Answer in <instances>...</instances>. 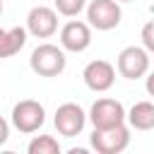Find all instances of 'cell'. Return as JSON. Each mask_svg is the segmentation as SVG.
Here are the masks:
<instances>
[{
	"mask_svg": "<svg viewBox=\"0 0 154 154\" xmlns=\"http://www.w3.org/2000/svg\"><path fill=\"white\" fill-rule=\"evenodd\" d=\"M53 2H55L58 14L63 17H77L87 5V0H53Z\"/></svg>",
	"mask_w": 154,
	"mask_h": 154,
	"instance_id": "obj_14",
	"label": "cell"
},
{
	"mask_svg": "<svg viewBox=\"0 0 154 154\" xmlns=\"http://www.w3.org/2000/svg\"><path fill=\"white\" fill-rule=\"evenodd\" d=\"M89 43H91V29H89V24L72 19V22H67L60 29V46L65 51H70V53H82V51L89 48Z\"/></svg>",
	"mask_w": 154,
	"mask_h": 154,
	"instance_id": "obj_10",
	"label": "cell"
},
{
	"mask_svg": "<svg viewBox=\"0 0 154 154\" xmlns=\"http://www.w3.org/2000/svg\"><path fill=\"white\" fill-rule=\"evenodd\" d=\"M29 154H60V144L53 135H36L29 147H26Z\"/></svg>",
	"mask_w": 154,
	"mask_h": 154,
	"instance_id": "obj_13",
	"label": "cell"
},
{
	"mask_svg": "<svg viewBox=\"0 0 154 154\" xmlns=\"http://www.w3.org/2000/svg\"><path fill=\"white\" fill-rule=\"evenodd\" d=\"M140 38H142V46H144L149 53H154V19H152V22H147V24L142 26Z\"/></svg>",
	"mask_w": 154,
	"mask_h": 154,
	"instance_id": "obj_15",
	"label": "cell"
},
{
	"mask_svg": "<svg viewBox=\"0 0 154 154\" xmlns=\"http://www.w3.org/2000/svg\"><path fill=\"white\" fill-rule=\"evenodd\" d=\"M43 123H46V108H43L38 101L24 99V101L14 103V108H12V125H14L19 132L31 135V132H36Z\"/></svg>",
	"mask_w": 154,
	"mask_h": 154,
	"instance_id": "obj_3",
	"label": "cell"
},
{
	"mask_svg": "<svg viewBox=\"0 0 154 154\" xmlns=\"http://www.w3.org/2000/svg\"><path fill=\"white\" fill-rule=\"evenodd\" d=\"M144 87H147V94H149V96H154V72L147 77V84H144Z\"/></svg>",
	"mask_w": 154,
	"mask_h": 154,
	"instance_id": "obj_17",
	"label": "cell"
},
{
	"mask_svg": "<svg viewBox=\"0 0 154 154\" xmlns=\"http://www.w3.org/2000/svg\"><path fill=\"white\" fill-rule=\"evenodd\" d=\"M26 26H12V29H0V58H10L19 53L26 43Z\"/></svg>",
	"mask_w": 154,
	"mask_h": 154,
	"instance_id": "obj_11",
	"label": "cell"
},
{
	"mask_svg": "<svg viewBox=\"0 0 154 154\" xmlns=\"http://www.w3.org/2000/svg\"><path fill=\"white\" fill-rule=\"evenodd\" d=\"M26 31L36 38H51L58 31V12L46 5H36L26 14Z\"/></svg>",
	"mask_w": 154,
	"mask_h": 154,
	"instance_id": "obj_7",
	"label": "cell"
},
{
	"mask_svg": "<svg viewBox=\"0 0 154 154\" xmlns=\"http://www.w3.org/2000/svg\"><path fill=\"white\" fill-rule=\"evenodd\" d=\"M82 77L91 91H108L116 82V67L108 60H91V63H87Z\"/></svg>",
	"mask_w": 154,
	"mask_h": 154,
	"instance_id": "obj_9",
	"label": "cell"
},
{
	"mask_svg": "<svg viewBox=\"0 0 154 154\" xmlns=\"http://www.w3.org/2000/svg\"><path fill=\"white\" fill-rule=\"evenodd\" d=\"M118 72L125 79H140L149 72V51L142 46H128L118 53Z\"/></svg>",
	"mask_w": 154,
	"mask_h": 154,
	"instance_id": "obj_5",
	"label": "cell"
},
{
	"mask_svg": "<svg viewBox=\"0 0 154 154\" xmlns=\"http://www.w3.org/2000/svg\"><path fill=\"white\" fill-rule=\"evenodd\" d=\"M29 65L31 70L38 75V77H58L65 65H67V58H65V48L60 46H53V43H41L31 51V58H29Z\"/></svg>",
	"mask_w": 154,
	"mask_h": 154,
	"instance_id": "obj_1",
	"label": "cell"
},
{
	"mask_svg": "<svg viewBox=\"0 0 154 154\" xmlns=\"http://www.w3.org/2000/svg\"><path fill=\"white\" fill-rule=\"evenodd\" d=\"M125 118H128V113H125L123 103L116 99H99V101H94V106L89 111V120L94 128H113V125L125 123Z\"/></svg>",
	"mask_w": 154,
	"mask_h": 154,
	"instance_id": "obj_8",
	"label": "cell"
},
{
	"mask_svg": "<svg viewBox=\"0 0 154 154\" xmlns=\"http://www.w3.org/2000/svg\"><path fill=\"white\" fill-rule=\"evenodd\" d=\"M128 123L135 130H154V103L152 101H137L128 111Z\"/></svg>",
	"mask_w": 154,
	"mask_h": 154,
	"instance_id": "obj_12",
	"label": "cell"
},
{
	"mask_svg": "<svg viewBox=\"0 0 154 154\" xmlns=\"http://www.w3.org/2000/svg\"><path fill=\"white\" fill-rule=\"evenodd\" d=\"M53 123H55V130H58L63 137H75V135H79V132L84 130L87 113L82 111L79 103L67 101V103H63V106L55 108V118H53Z\"/></svg>",
	"mask_w": 154,
	"mask_h": 154,
	"instance_id": "obj_6",
	"label": "cell"
},
{
	"mask_svg": "<svg viewBox=\"0 0 154 154\" xmlns=\"http://www.w3.org/2000/svg\"><path fill=\"white\" fill-rule=\"evenodd\" d=\"M118 2H135V0H118Z\"/></svg>",
	"mask_w": 154,
	"mask_h": 154,
	"instance_id": "obj_18",
	"label": "cell"
},
{
	"mask_svg": "<svg viewBox=\"0 0 154 154\" xmlns=\"http://www.w3.org/2000/svg\"><path fill=\"white\" fill-rule=\"evenodd\" d=\"M7 137H10V125H7V120L0 116V147L7 142Z\"/></svg>",
	"mask_w": 154,
	"mask_h": 154,
	"instance_id": "obj_16",
	"label": "cell"
},
{
	"mask_svg": "<svg viewBox=\"0 0 154 154\" xmlns=\"http://www.w3.org/2000/svg\"><path fill=\"white\" fill-rule=\"evenodd\" d=\"M0 14H2V0H0Z\"/></svg>",
	"mask_w": 154,
	"mask_h": 154,
	"instance_id": "obj_19",
	"label": "cell"
},
{
	"mask_svg": "<svg viewBox=\"0 0 154 154\" xmlns=\"http://www.w3.org/2000/svg\"><path fill=\"white\" fill-rule=\"evenodd\" d=\"M120 5L118 0H91L87 7V19L89 26H94L96 31H111L120 24Z\"/></svg>",
	"mask_w": 154,
	"mask_h": 154,
	"instance_id": "obj_4",
	"label": "cell"
},
{
	"mask_svg": "<svg viewBox=\"0 0 154 154\" xmlns=\"http://www.w3.org/2000/svg\"><path fill=\"white\" fill-rule=\"evenodd\" d=\"M89 142L99 154H120L130 144V130L125 128V123L113 128H94Z\"/></svg>",
	"mask_w": 154,
	"mask_h": 154,
	"instance_id": "obj_2",
	"label": "cell"
}]
</instances>
